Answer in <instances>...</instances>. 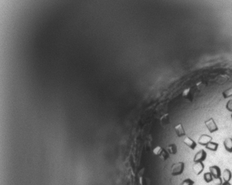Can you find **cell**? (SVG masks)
Masks as SVG:
<instances>
[{"mask_svg":"<svg viewBox=\"0 0 232 185\" xmlns=\"http://www.w3.org/2000/svg\"><path fill=\"white\" fill-rule=\"evenodd\" d=\"M184 167L185 164L183 162H179L174 163L171 167V175L173 176H177L182 175L184 171Z\"/></svg>","mask_w":232,"mask_h":185,"instance_id":"1","label":"cell"},{"mask_svg":"<svg viewBox=\"0 0 232 185\" xmlns=\"http://www.w3.org/2000/svg\"><path fill=\"white\" fill-rule=\"evenodd\" d=\"M194 93H195V90L193 88H188L184 90L183 92H182V98L184 99L186 101L192 102L194 98Z\"/></svg>","mask_w":232,"mask_h":185,"instance_id":"2","label":"cell"},{"mask_svg":"<svg viewBox=\"0 0 232 185\" xmlns=\"http://www.w3.org/2000/svg\"><path fill=\"white\" fill-rule=\"evenodd\" d=\"M204 124H205L209 132H210V133H214V132L218 131V126L217 125L216 123H215L214 118H209V120L206 121L205 122H204Z\"/></svg>","mask_w":232,"mask_h":185,"instance_id":"3","label":"cell"},{"mask_svg":"<svg viewBox=\"0 0 232 185\" xmlns=\"http://www.w3.org/2000/svg\"><path fill=\"white\" fill-rule=\"evenodd\" d=\"M207 157V153L205 150L204 149H201V151H198L197 154L195 155L194 159H193V161H194L195 163L196 162H203L206 160Z\"/></svg>","mask_w":232,"mask_h":185,"instance_id":"4","label":"cell"},{"mask_svg":"<svg viewBox=\"0 0 232 185\" xmlns=\"http://www.w3.org/2000/svg\"><path fill=\"white\" fill-rule=\"evenodd\" d=\"M209 172L212 174V176H213L214 179H218V178L221 177L222 176L221 170H220V168L219 167L217 166V165L211 166L209 168Z\"/></svg>","mask_w":232,"mask_h":185,"instance_id":"5","label":"cell"},{"mask_svg":"<svg viewBox=\"0 0 232 185\" xmlns=\"http://www.w3.org/2000/svg\"><path fill=\"white\" fill-rule=\"evenodd\" d=\"M212 141V137L211 136L208 135H201V137L198 139V144H200L201 146H206L209 143Z\"/></svg>","mask_w":232,"mask_h":185,"instance_id":"6","label":"cell"},{"mask_svg":"<svg viewBox=\"0 0 232 185\" xmlns=\"http://www.w3.org/2000/svg\"><path fill=\"white\" fill-rule=\"evenodd\" d=\"M174 129H175V132H176V135H177L179 137H182L185 136L186 135V133H185V130L184 129L183 125L182 124L179 123V124L175 126L174 127Z\"/></svg>","mask_w":232,"mask_h":185,"instance_id":"7","label":"cell"},{"mask_svg":"<svg viewBox=\"0 0 232 185\" xmlns=\"http://www.w3.org/2000/svg\"><path fill=\"white\" fill-rule=\"evenodd\" d=\"M204 162H196L193 165V171L196 175H200L204 171Z\"/></svg>","mask_w":232,"mask_h":185,"instance_id":"8","label":"cell"},{"mask_svg":"<svg viewBox=\"0 0 232 185\" xmlns=\"http://www.w3.org/2000/svg\"><path fill=\"white\" fill-rule=\"evenodd\" d=\"M183 143L192 150H195L196 146H197V143H195V141H194L192 138L189 137H187L185 138L184 140H183Z\"/></svg>","mask_w":232,"mask_h":185,"instance_id":"9","label":"cell"},{"mask_svg":"<svg viewBox=\"0 0 232 185\" xmlns=\"http://www.w3.org/2000/svg\"><path fill=\"white\" fill-rule=\"evenodd\" d=\"M223 146L226 151L229 153H232V138H226V140L223 142Z\"/></svg>","mask_w":232,"mask_h":185,"instance_id":"10","label":"cell"},{"mask_svg":"<svg viewBox=\"0 0 232 185\" xmlns=\"http://www.w3.org/2000/svg\"><path fill=\"white\" fill-rule=\"evenodd\" d=\"M166 151H168V154H173V155H175V154H177V152H178L177 146H176V144H174V143L168 145V146H167Z\"/></svg>","mask_w":232,"mask_h":185,"instance_id":"11","label":"cell"},{"mask_svg":"<svg viewBox=\"0 0 232 185\" xmlns=\"http://www.w3.org/2000/svg\"><path fill=\"white\" fill-rule=\"evenodd\" d=\"M232 177V173L229 169H225L223 173V182H230Z\"/></svg>","mask_w":232,"mask_h":185,"instance_id":"12","label":"cell"},{"mask_svg":"<svg viewBox=\"0 0 232 185\" xmlns=\"http://www.w3.org/2000/svg\"><path fill=\"white\" fill-rule=\"evenodd\" d=\"M206 148L209 150V151H217L218 149V147H219V144L217 143H215V142H210L206 146H205Z\"/></svg>","mask_w":232,"mask_h":185,"instance_id":"13","label":"cell"},{"mask_svg":"<svg viewBox=\"0 0 232 185\" xmlns=\"http://www.w3.org/2000/svg\"><path fill=\"white\" fill-rule=\"evenodd\" d=\"M160 121H161V124L162 126H167L168 124H169L170 123V115L168 113H167V114H165L163 115V116L162 117L161 119H160Z\"/></svg>","mask_w":232,"mask_h":185,"instance_id":"14","label":"cell"},{"mask_svg":"<svg viewBox=\"0 0 232 185\" xmlns=\"http://www.w3.org/2000/svg\"><path fill=\"white\" fill-rule=\"evenodd\" d=\"M204 179L205 181V182L206 183H210V182H212L214 180L213 176H212V174L210 173V172H207L205 173L204 174Z\"/></svg>","mask_w":232,"mask_h":185,"instance_id":"15","label":"cell"},{"mask_svg":"<svg viewBox=\"0 0 232 185\" xmlns=\"http://www.w3.org/2000/svg\"><path fill=\"white\" fill-rule=\"evenodd\" d=\"M222 95H223V97L224 99H228L229 97H231L232 96V87L231 88H229V89L225 90L224 91H223L222 92Z\"/></svg>","mask_w":232,"mask_h":185,"instance_id":"16","label":"cell"},{"mask_svg":"<svg viewBox=\"0 0 232 185\" xmlns=\"http://www.w3.org/2000/svg\"><path fill=\"white\" fill-rule=\"evenodd\" d=\"M229 77H228V76L221 75V76H220V77H218V78H217V79L216 82L219 84H223V83H225L226 82H227L228 80H229Z\"/></svg>","mask_w":232,"mask_h":185,"instance_id":"17","label":"cell"},{"mask_svg":"<svg viewBox=\"0 0 232 185\" xmlns=\"http://www.w3.org/2000/svg\"><path fill=\"white\" fill-rule=\"evenodd\" d=\"M169 155L170 154H168V151H167L166 150H165V149H163V151H162V153L160 154L159 157H160V158L161 159L162 161H166V160L169 158Z\"/></svg>","mask_w":232,"mask_h":185,"instance_id":"18","label":"cell"},{"mask_svg":"<svg viewBox=\"0 0 232 185\" xmlns=\"http://www.w3.org/2000/svg\"><path fill=\"white\" fill-rule=\"evenodd\" d=\"M163 149H164L163 148L161 147V146H157V147L153 150V153H154V154H155V155L160 156V154H161L162 151H163Z\"/></svg>","mask_w":232,"mask_h":185,"instance_id":"19","label":"cell"},{"mask_svg":"<svg viewBox=\"0 0 232 185\" xmlns=\"http://www.w3.org/2000/svg\"><path fill=\"white\" fill-rule=\"evenodd\" d=\"M195 182L191 179H186L180 184V185H194Z\"/></svg>","mask_w":232,"mask_h":185,"instance_id":"20","label":"cell"},{"mask_svg":"<svg viewBox=\"0 0 232 185\" xmlns=\"http://www.w3.org/2000/svg\"><path fill=\"white\" fill-rule=\"evenodd\" d=\"M205 84L203 82H198V83H197L195 85V89L197 90H201L204 89V88H205Z\"/></svg>","mask_w":232,"mask_h":185,"instance_id":"21","label":"cell"},{"mask_svg":"<svg viewBox=\"0 0 232 185\" xmlns=\"http://www.w3.org/2000/svg\"><path fill=\"white\" fill-rule=\"evenodd\" d=\"M226 108L228 111L232 113V99H230V100L228 101V102L226 103Z\"/></svg>","mask_w":232,"mask_h":185,"instance_id":"22","label":"cell"},{"mask_svg":"<svg viewBox=\"0 0 232 185\" xmlns=\"http://www.w3.org/2000/svg\"><path fill=\"white\" fill-rule=\"evenodd\" d=\"M213 182L216 185H222V184H223V181H222L221 177L218 178V179H214Z\"/></svg>","mask_w":232,"mask_h":185,"instance_id":"23","label":"cell"},{"mask_svg":"<svg viewBox=\"0 0 232 185\" xmlns=\"http://www.w3.org/2000/svg\"><path fill=\"white\" fill-rule=\"evenodd\" d=\"M222 185H231L230 184V182H223V184H222Z\"/></svg>","mask_w":232,"mask_h":185,"instance_id":"24","label":"cell"},{"mask_svg":"<svg viewBox=\"0 0 232 185\" xmlns=\"http://www.w3.org/2000/svg\"><path fill=\"white\" fill-rule=\"evenodd\" d=\"M231 119H232V114H231Z\"/></svg>","mask_w":232,"mask_h":185,"instance_id":"25","label":"cell"},{"mask_svg":"<svg viewBox=\"0 0 232 185\" xmlns=\"http://www.w3.org/2000/svg\"><path fill=\"white\" fill-rule=\"evenodd\" d=\"M231 138H232V136H231Z\"/></svg>","mask_w":232,"mask_h":185,"instance_id":"26","label":"cell"},{"mask_svg":"<svg viewBox=\"0 0 232 185\" xmlns=\"http://www.w3.org/2000/svg\"><path fill=\"white\" fill-rule=\"evenodd\" d=\"M231 173H232V171H231Z\"/></svg>","mask_w":232,"mask_h":185,"instance_id":"27","label":"cell"}]
</instances>
